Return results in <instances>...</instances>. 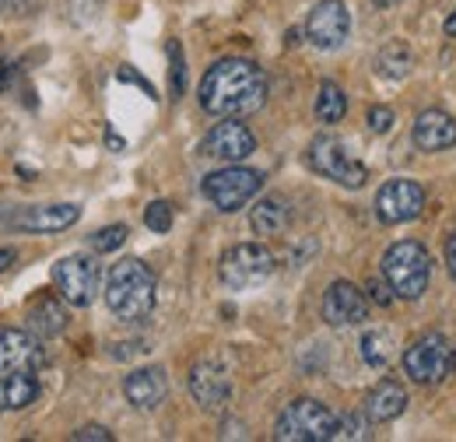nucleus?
Listing matches in <instances>:
<instances>
[{
    "mask_svg": "<svg viewBox=\"0 0 456 442\" xmlns=\"http://www.w3.org/2000/svg\"><path fill=\"white\" fill-rule=\"evenodd\" d=\"M446 264H450V274L456 277V232L446 239Z\"/></svg>",
    "mask_w": 456,
    "mask_h": 442,
    "instance_id": "35",
    "label": "nucleus"
},
{
    "mask_svg": "<svg viewBox=\"0 0 456 442\" xmlns=\"http://www.w3.org/2000/svg\"><path fill=\"white\" fill-rule=\"evenodd\" d=\"M376 70H379L383 78H390V81H403V78L414 70V53H411V46H407L403 39H390L387 46H379V53H376Z\"/></svg>",
    "mask_w": 456,
    "mask_h": 442,
    "instance_id": "23",
    "label": "nucleus"
},
{
    "mask_svg": "<svg viewBox=\"0 0 456 442\" xmlns=\"http://www.w3.org/2000/svg\"><path fill=\"white\" fill-rule=\"evenodd\" d=\"M425 208V186L418 179H390L376 193V218L383 225H403Z\"/></svg>",
    "mask_w": 456,
    "mask_h": 442,
    "instance_id": "10",
    "label": "nucleus"
},
{
    "mask_svg": "<svg viewBox=\"0 0 456 442\" xmlns=\"http://www.w3.org/2000/svg\"><path fill=\"white\" fill-rule=\"evenodd\" d=\"M260 190H264V172L239 166V162L218 168V172H208L204 183H200V193H204L218 211H225V215L246 208Z\"/></svg>",
    "mask_w": 456,
    "mask_h": 442,
    "instance_id": "5",
    "label": "nucleus"
},
{
    "mask_svg": "<svg viewBox=\"0 0 456 442\" xmlns=\"http://www.w3.org/2000/svg\"><path fill=\"white\" fill-rule=\"evenodd\" d=\"M0 7H4V0H0Z\"/></svg>",
    "mask_w": 456,
    "mask_h": 442,
    "instance_id": "40",
    "label": "nucleus"
},
{
    "mask_svg": "<svg viewBox=\"0 0 456 442\" xmlns=\"http://www.w3.org/2000/svg\"><path fill=\"white\" fill-rule=\"evenodd\" d=\"M411 137L421 151H446L456 144V119L443 110H425L414 119Z\"/></svg>",
    "mask_w": 456,
    "mask_h": 442,
    "instance_id": "18",
    "label": "nucleus"
},
{
    "mask_svg": "<svg viewBox=\"0 0 456 442\" xmlns=\"http://www.w3.org/2000/svg\"><path fill=\"white\" fill-rule=\"evenodd\" d=\"M362 358L372 369H383L390 362V333L387 331H369L362 337Z\"/></svg>",
    "mask_w": 456,
    "mask_h": 442,
    "instance_id": "25",
    "label": "nucleus"
},
{
    "mask_svg": "<svg viewBox=\"0 0 456 442\" xmlns=\"http://www.w3.org/2000/svg\"><path fill=\"white\" fill-rule=\"evenodd\" d=\"M11 264H14V250H0V274H4Z\"/></svg>",
    "mask_w": 456,
    "mask_h": 442,
    "instance_id": "36",
    "label": "nucleus"
},
{
    "mask_svg": "<svg viewBox=\"0 0 456 442\" xmlns=\"http://www.w3.org/2000/svg\"><path fill=\"white\" fill-rule=\"evenodd\" d=\"M190 393L208 411L222 407L228 400V393H232V380H228L225 365H218V362H197L193 372H190Z\"/></svg>",
    "mask_w": 456,
    "mask_h": 442,
    "instance_id": "17",
    "label": "nucleus"
},
{
    "mask_svg": "<svg viewBox=\"0 0 456 442\" xmlns=\"http://www.w3.org/2000/svg\"><path fill=\"white\" fill-rule=\"evenodd\" d=\"M70 439L74 442H113V432L102 429V425H85V429H77Z\"/></svg>",
    "mask_w": 456,
    "mask_h": 442,
    "instance_id": "31",
    "label": "nucleus"
},
{
    "mask_svg": "<svg viewBox=\"0 0 456 442\" xmlns=\"http://www.w3.org/2000/svg\"><path fill=\"white\" fill-rule=\"evenodd\" d=\"M274 253L260 242H242V246H232L222 264H218V277L222 284L232 291H242V288H256L264 284L267 277L274 274Z\"/></svg>",
    "mask_w": 456,
    "mask_h": 442,
    "instance_id": "7",
    "label": "nucleus"
},
{
    "mask_svg": "<svg viewBox=\"0 0 456 442\" xmlns=\"http://www.w3.org/2000/svg\"><path fill=\"white\" fill-rule=\"evenodd\" d=\"M347 32H351V14H347V7H344L341 0H320L309 11L305 39L316 50H341Z\"/></svg>",
    "mask_w": 456,
    "mask_h": 442,
    "instance_id": "12",
    "label": "nucleus"
},
{
    "mask_svg": "<svg viewBox=\"0 0 456 442\" xmlns=\"http://www.w3.org/2000/svg\"><path fill=\"white\" fill-rule=\"evenodd\" d=\"M43 365V337L18 327H0V372H39Z\"/></svg>",
    "mask_w": 456,
    "mask_h": 442,
    "instance_id": "13",
    "label": "nucleus"
},
{
    "mask_svg": "<svg viewBox=\"0 0 456 442\" xmlns=\"http://www.w3.org/2000/svg\"><path fill=\"white\" fill-rule=\"evenodd\" d=\"M365 119H369V130L372 134H390L394 130V110H387V106H372Z\"/></svg>",
    "mask_w": 456,
    "mask_h": 442,
    "instance_id": "30",
    "label": "nucleus"
},
{
    "mask_svg": "<svg viewBox=\"0 0 456 442\" xmlns=\"http://www.w3.org/2000/svg\"><path fill=\"white\" fill-rule=\"evenodd\" d=\"M376 7H390V4H400V0H372Z\"/></svg>",
    "mask_w": 456,
    "mask_h": 442,
    "instance_id": "39",
    "label": "nucleus"
},
{
    "mask_svg": "<svg viewBox=\"0 0 456 442\" xmlns=\"http://www.w3.org/2000/svg\"><path fill=\"white\" fill-rule=\"evenodd\" d=\"M456 365V355L450 348V340L443 337L439 331H428L421 333L418 340L407 344L403 351V372L421 383V387H432V383H443Z\"/></svg>",
    "mask_w": 456,
    "mask_h": 442,
    "instance_id": "6",
    "label": "nucleus"
},
{
    "mask_svg": "<svg viewBox=\"0 0 456 442\" xmlns=\"http://www.w3.org/2000/svg\"><path fill=\"white\" fill-rule=\"evenodd\" d=\"M50 277H53V288H57L60 299L67 306H77V309L92 306V299L99 291V264L92 257H85V253H74V257L57 260Z\"/></svg>",
    "mask_w": 456,
    "mask_h": 442,
    "instance_id": "9",
    "label": "nucleus"
},
{
    "mask_svg": "<svg viewBox=\"0 0 456 442\" xmlns=\"http://www.w3.org/2000/svg\"><path fill=\"white\" fill-rule=\"evenodd\" d=\"M126 235H130L126 225H106V228H99V232L92 235V250H95V253H113V250H119V246L126 242Z\"/></svg>",
    "mask_w": 456,
    "mask_h": 442,
    "instance_id": "27",
    "label": "nucleus"
},
{
    "mask_svg": "<svg viewBox=\"0 0 456 442\" xmlns=\"http://www.w3.org/2000/svg\"><path fill=\"white\" fill-rule=\"evenodd\" d=\"M338 418L313 397L291 400L274 422V439L278 442H330L334 439Z\"/></svg>",
    "mask_w": 456,
    "mask_h": 442,
    "instance_id": "4",
    "label": "nucleus"
},
{
    "mask_svg": "<svg viewBox=\"0 0 456 442\" xmlns=\"http://www.w3.org/2000/svg\"><path fill=\"white\" fill-rule=\"evenodd\" d=\"M119 81H134V85H141V88H144V92H151V85H148V81H144V78H141V74H134V70H130V67H119Z\"/></svg>",
    "mask_w": 456,
    "mask_h": 442,
    "instance_id": "34",
    "label": "nucleus"
},
{
    "mask_svg": "<svg viewBox=\"0 0 456 442\" xmlns=\"http://www.w3.org/2000/svg\"><path fill=\"white\" fill-rule=\"evenodd\" d=\"M369 299H372L376 306H390L397 295H394V288H390L387 277H383V281H372V284H369Z\"/></svg>",
    "mask_w": 456,
    "mask_h": 442,
    "instance_id": "32",
    "label": "nucleus"
},
{
    "mask_svg": "<svg viewBox=\"0 0 456 442\" xmlns=\"http://www.w3.org/2000/svg\"><path fill=\"white\" fill-rule=\"evenodd\" d=\"M39 397L36 372H7L0 376V411H25Z\"/></svg>",
    "mask_w": 456,
    "mask_h": 442,
    "instance_id": "21",
    "label": "nucleus"
},
{
    "mask_svg": "<svg viewBox=\"0 0 456 442\" xmlns=\"http://www.w3.org/2000/svg\"><path fill=\"white\" fill-rule=\"evenodd\" d=\"M166 53H169V95L179 99L183 95V74H186V63H183V46L169 39L166 43Z\"/></svg>",
    "mask_w": 456,
    "mask_h": 442,
    "instance_id": "28",
    "label": "nucleus"
},
{
    "mask_svg": "<svg viewBox=\"0 0 456 442\" xmlns=\"http://www.w3.org/2000/svg\"><path fill=\"white\" fill-rule=\"evenodd\" d=\"M344 112H347V95L334 81H323L320 95H316V119L320 123H341Z\"/></svg>",
    "mask_w": 456,
    "mask_h": 442,
    "instance_id": "24",
    "label": "nucleus"
},
{
    "mask_svg": "<svg viewBox=\"0 0 456 442\" xmlns=\"http://www.w3.org/2000/svg\"><path fill=\"white\" fill-rule=\"evenodd\" d=\"M169 393V380H166V369L159 365H148V369H134L126 380H123V397L130 400V407L137 411H155Z\"/></svg>",
    "mask_w": 456,
    "mask_h": 442,
    "instance_id": "16",
    "label": "nucleus"
},
{
    "mask_svg": "<svg viewBox=\"0 0 456 442\" xmlns=\"http://www.w3.org/2000/svg\"><path fill=\"white\" fill-rule=\"evenodd\" d=\"M28 331L36 337H60L67 331V306L57 295H39L32 306H28Z\"/></svg>",
    "mask_w": 456,
    "mask_h": 442,
    "instance_id": "20",
    "label": "nucleus"
},
{
    "mask_svg": "<svg viewBox=\"0 0 456 442\" xmlns=\"http://www.w3.org/2000/svg\"><path fill=\"white\" fill-rule=\"evenodd\" d=\"M383 277L397 299H421L432 277V257L421 242L403 239L383 253Z\"/></svg>",
    "mask_w": 456,
    "mask_h": 442,
    "instance_id": "3",
    "label": "nucleus"
},
{
    "mask_svg": "<svg viewBox=\"0 0 456 442\" xmlns=\"http://www.w3.org/2000/svg\"><path fill=\"white\" fill-rule=\"evenodd\" d=\"M369 422H372V418H369V414H358V411L344 414V418H338V425H334V439H344V442L369 439V436H372V425H369Z\"/></svg>",
    "mask_w": 456,
    "mask_h": 442,
    "instance_id": "26",
    "label": "nucleus"
},
{
    "mask_svg": "<svg viewBox=\"0 0 456 442\" xmlns=\"http://www.w3.org/2000/svg\"><path fill=\"white\" fill-rule=\"evenodd\" d=\"M288 221H291V208L285 204V197H264L249 215V225L256 235H281Z\"/></svg>",
    "mask_w": 456,
    "mask_h": 442,
    "instance_id": "22",
    "label": "nucleus"
},
{
    "mask_svg": "<svg viewBox=\"0 0 456 442\" xmlns=\"http://www.w3.org/2000/svg\"><path fill=\"white\" fill-rule=\"evenodd\" d=\"M309 166L316 168L320 176H327V179L347 186V190H358V186H365V179H369V168L362 166V162L344 148L341 141L330 137V134H323V137H316V141L309 144Z\"/></svg>",
    "mask_w": 456,
    "mask_h": 442,
    "instance_id": "8",
    "label": "nucleus"
},
{
    "mask_svg": "<svg viewBox=\"0 0 456 442\" xmlns=\"http://www.w3.org/2000/svg\"><path fill=\"white\" fill-rule=\"evenodd\" d=\"M106 306L119 323H144L155 313V274L137 257L113 264L106 277Z\"/></svg>",
    "mask_w": 456,
    "mask_h": 442,
    "instance_id": "2",
    "label": "nucleus"
},
{
    "mask_svg": "<svg viewBox=\"0 0 456 442\" xmlns=\"http://www.w3.org/2000/svg\"><path fill=\"white\" fill-rule=\"evenodd\" d=\"M403 407H407V389L397 380H379L365 397V414L372 422H394L403 414Z\"/></svg>",
    "mask_w": 456,
    "mask_h": 442,
    "instance_id": "19",
    "label": "nucleus"
},
{
    "mask_svg": "<svg viewBox=\"0 0 456 442\" xmlns=\"http://www.w3.org/2000/svg\"><path fill=\"white\" fill-rule=\"evenodd\" d=\"M443 32H446V36H453V39H456V11H453V14H450V18H446V25H443Z\"/></svg>",
    "mask_w": 456,
    "mask_h": 442,
    "instance_id": "37",
    "label": "nucleus"
},
{
    "mask_svg": "<svg viewBox=\"0 0 456 442\" xmlns=\"http://www.w3.org/2000/svg\"><path fill=\"white\" fill-rule=\"evenodd\" d=\"M14 74H18V67H14L11 60H0V92H7V88H11Z\"/></svg>",
    "mask_w": 456,
    "mask_h": 442,
    "instance_id": "33",
    "label": "nucleus"
},
{
    "mask_svg": "<svg viewBox=\"0 0 456 442\" xmlns=\"http://www.w3.org/2000/svg\"><path fill=\"white\" fill-rule=\"evenodd\" d=\"M144 225L155 232V235H166L172 228V204L169 201H151L144 208Z\"/></svg>",
    "mask_w": 456,
    "mask_h": 442,
    "instance_id": "29",
    "label": "nucleus"
},
{
    "mask_svg": "<svg viewBox=\"0 0 456 442\" xmlns=\"http://www.w3.org/2000/svg\"><path fill=\"white\" fill-rule=\"evenodd\" d=\"M323 320L330 327H358L369 320V299L358 284L351 281H334L323 295Z\"/></svg>",
    "mask_w": 456,
    "mask_h": 442,
    "instance_id": "14",
    "label": "nucleus"
},
{
    "mask_svg": "<svg viewBox=\"0 0 456 442\" xmlns=\"http://www.w3.org/2000/svg\"><path fill=\"white\" fill-rule=\"evenodd\" d=\"M110 148H113V151H123V141H119V137H116L113 130H110Z\"/></svg>",
    "mask_w": 456,
    "mask_h": 442,
    "instance_id": "38",
    "label": "nucleus"
},
{
    "mask_svg": "<svg viewBox=\"0 0 456 442\" xmlns=\"http://www.w3.org/2000/svg\"><path fill=\"white\" fill-rule=\"evenodd\" d=\"M81 218V208L77 204H32V208H18V211H11V228H18V232H39V235H46V232H63V228H70L74 221Z\"/></svg>",
    "mask_w": 456,
    "mask_h": 442,
    "instance_id": "15",
    "label": "nucleus"
},
{
    "mask_svg": "<svg viewBox=\"0 0 456 442\" xmlns=\"http://www.w3.org/2000/svg\"><path fill=\"white\" fill-rule=\"evenodd\" d=\"M200 151H204L208 159H215V162L235 166V162H242V159H249V155L256 151V137H253V130H249L246 123L225 116L222 123H215V127L208 130Z\"/></svg>",
    "mask_w": 456,
    "mask_h": 442,
    "instance_id": "11",
    "label": "nucleus"
},
{
    "mask_svg": "<svg viewBox=\"0 0 456 442\" xmlns=\"http://www.w3.org/2000/svg\"><path fill=\"white\" fill-rule=\"evenodd\" d=\"M267 102V74L246 60V56H225L215 67H208L200 81V106L211 116H253Z\"/></svg>",
    "mask_w": 456,
    "mask_h": 442,
    "instance_id": "1",
    "label": "nucleus"
}]
</instances>
